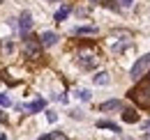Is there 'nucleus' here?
Wrapping results in <instances>:
<instances>
[{
  "label": "nucleus",
  "mask_w": 150,
  "mask_h": 140,
  "mask_svg": "<svg viewBox=\"0 0 150 140\" xmlns=\"http://www.w3.org/2000/svg\"><path fill=\"white\" fill-rule=\"evenodd\" d=\"M127 94H129V99L139 106V108L150 110V78H141V80H139V85H136V88H132Z\"/></svg>",
  "instance_id": "nucleus-1"
},
{
  "label": "nucleus",
  "mask_w": 150,
  "mask_h": 140,
  "mask_svg": "<svg viewBox=\"0 0 150 140\" xmlns=\"http://www.w3.org/2000/svg\"><path fill=\"white\" fill-rule=\"evenodd\" d=\"M148 71H150V53H146L143 57H139V60L134 62V67H132V71H129V78L139 80V78H143Z\"/></svg>",
  "instance_id": "nucleus-3"
},
{
  "label": "nucleus",
  "mask_w": 150,
  "mask_h": 140,
  "mask_svg": "<svg viewBox=\"0 0 150 140\" xmlns=\"http://www.w3.org/2000/svg\"><path fill=\"white\" fill-rule=\"evenodd\" d=\"M146 138H150V131H146Z\"/></svg>",
  "instance_id": "nucleus-20"
},
{
  "label": "nucleus",
  "mask_w": 150,
  "mask_h": 140,
  "mask_svg": "<svg viewBox=\"0 0 150 140\" xmlns=\"http://www.w3.org/2000/svg\"><path fill=\"white\" fill-rule=\"evenodd\" d=\"M76 94H79V99H81V101H90V92H88V90H79Z\"/></svg>",
  "instance_id": "nucleus-15"
},
{
  "label": "nucleus",
  "mask_w": 150,
  "mask_h": 140,
  "mask_svg": "<svg viewBox=\"0 0 150 140\" xmlns=\"http://www.w3.org/2000/svg\"><path fill=\"white\" fill-rule=\"evenodd\" d=\"M120 2V7H132L134 5V0H118Z\"/></svg>",
  "instance_id": "nucleus-18"
},
{
  "label": "nucleus",
  "mask_w": 150,
  "mask_h": 140,
  "mask_svg": "<svg viewBox=\"0 0 150 140\" xmlns=\"http://www.w3.org/2000/svg\"><path fill=\"white\" fill-rule=\"evenodd\" d=\"M46 120H49V122L53 124V122H58V115L53 113V110H49V113H46Z\"/></svg>",
  "instance_id": "nucleus-16"
},
{
  "label": "nucleus",
  "mask_w": 150,
  "mask_h": 140,
  "mask_svg": "<svg viewBox=\"0 0 150 140\" xmlns=\"http://www.w3.org/2000/svg\"><path fill=\"white\" fill-rule=\"evenodd\" d=\"M97 32V28H93V25H81V28H74V35H95Z\"/></svg>",
  "instance_id": "nucleus-13"
},
{
  "label": "nucleus",
  "mask_w": 150,
  "mask_h": 140,
  "mask_svg": "<svg viewBox=\"0 0 150 140\" xmlns=\"http://www.w3.org/2000/svg\"><path fill=\"white\" fill-rule=\"evenodd\" d=\"M56 138H65V133H62V131H51V133H42V136H39V140H56Z\"/></svg>",
  "instance_id": "nucleus-12"
},
{
  "label": "nucleus",
  "mask_w": 150,
  "mask_h": 140,
  "mask_svg": "<svg viewBox=\"0 0 150 140\" xmlns=\"http://www.w3.org/2000/svg\"><path fill=\"white\" fill-rule=\"evenodd\" d=\"M44 108H46V101H44V99H37V101H33V104L25 106L28 113H39V110H44Z\"/></svg>",
  "instance_id": "nucleus-10"
},
{
  "label": "nucleus",
  "mask_w": 150,
  "mask_h": 140,
  "mask_svg": "<svg viewBox=\"0 0 150 140\" xmlns=\"http://www.w3.org/2000/svg\"><path fill=\"white\" fill-rule=\"evenodd\" d=\"M122 120H125L127 124H136L139 122V113L132 110V108H125V110H122Z\"/></svg>",
  "instance_id": "nucleus-7"
},
{
  "label": "nucleus",
  "mask_w": 150,
  "mask_h": 140,
  "mask_svg": "<svg viewBox=\"0 0 150 140\" xmlns=\"http://www.w3.org/2000/svg\"><path fill=\"white\" fill-rule=\"evenodd\" d=\"M69 12H72V7H69V5H62V7L56 12V16H53V18H56V23H62L65 18L69 16Z\"/></svg>",
  "instance_id": "nucleus-9"
},
{
  "label": "nucleus",
  "mask_w": 150,
  "mask_h": 140,
  "mask_svg": "<svg viewBox=\"0 0 150 140\" xmlns=\"http://www.w3.org/2000/svg\"><path fill=\"white\" fill-rule=\"evenodd\" d=\"M95 83H97V85H109V74H104V71L97 74V76H95Z\"/></svg>",
  "instance_id": "nucleus-14"
},
{
  "label": "nucleus",
  "mask_w": 150,
  "mask_h": 140,
  "mask_svg": "<svg viewBox=\"0 0 150 140\" xmlns=\"http://www.w3.org/2000/svg\"><path fill=\"white\" fill-rule=\"evenodd\" d=\"M120 99H111V101H104V104L99 106V110H104V113H106V110H118V108H120Z\"/></svg>",
  "instance_id": "nucleus-11"
},
{
  "label": "nucleus",
  "mask_w": 150,
  "mask_h": 140,
  "mask_svg": "<svg viewBox=\"0 0 150 140\" xmlns=\"http://www.w3.org/2000/svg\"><path fill=\"white\" fill-rule=\"evenodd\" d=\"M0 2H2V0H0Z\"/></svg>",
  "instance_id": "nucleus-21"
},
{
  "label": "nucleus",
  "mask_w": 150,
  "mask_h": 140,
  "mask_svg": "<svg viewBox=\"0 0 150 140\" xmlns=\"http://www.w3.org/2000/svg\"><path fill=\"white\" fill-rule=\"evenodd\" d=\"M97 129H109L113 133H120V126L115 122H111V120H99V122H97Z\"/></svg>",
  "instance_id": "nucleus-8"
},
{
  "label": "nucleus",
  "mask_w": 150,
  "mask_h": 140,
  "mask_svg": "<svg viewBox=\"0 0 150 140\" xmlns=\"http://www.w3.org/2000/svg\"><path fill=\"white\" fill-rule=\"evenodd\" d=\"M79 64H81L83 69H95V67H97V57H95V55H81V57H79Z\"/></svg>",
  "instance_id": "nucleus-6"
},
{
  "label": "nucleus",
  "mask_w": 150,
  "mask_h": 140,
  "mask_svg": "<svg viewBox=\"0 0 150 140\" xmlns=\"http://www.w3.org/2000/svg\"><path fill=\"white\" fill-rule=\"evenodd\" d=\"M39 39H42V44H44V46L49 48V46H56L60 37H58L56 32H51V30H49V32H42V37H39Z\"/></svg>",
  "instance_id": "nucleus-5"
},
{
  "label": "nucleus",
  "mask_w": 150,
  "mask_h": 140,
  "mask_svg": "<svg viewBox=\"0 0 150 140\" xmlns=\"http://www.w3.org/2000/svg\"><path fill=\"white\" fill-rule=\"evenodd\" d=\"M30 28H33V16H30V12H23L21 18H19V32H21V37L30 35Z\"/></svg>",
  "instance_id": "nucleus-4"
},
{
  "label": "nucleus",
  "mask_w": 150,
  "mask_h": 140,
  "mask_svg": "<svg viewBox=\"0 0 150 140\" xmlns=\"http://www.w3.org/2000/svg\"><path fill=\"white\" fill-rule=\"evenodd\" d=\"M0 122H7V117H5V115H2V113H0Z\"/></svg>",
  "instance_id": "nucleus-19"
},
{
  "label": "nucleus",
  "mask_w": 150,
  "mask_h": 140,
  "mask_svg": "<svg viewBox=\"0 0 150 140\" xmlns=\"http://www.w3.org/2000/svg\"><path fill=\"white\" fill-rule=\"evenodd\" d=\"M42 39L39 37H33V35H25L23 37V53H25V57H30V60H39L42 57Z\"/></svg>",
  "instance_id": "nucleus-2"
},
{
  "label": "nucleus",
  "mask_w": 150,
  "mask_h": 140,
  "mask_svg": "<svg viewBox=\"0 0 150 140\" xmlns=\"http://www.w3.org/2000/svg\"><path fill=\"white\" fill-rule=\"evenodd\" d=\"M9 104H12V101H9V97H7V94H0V106H5V108H7Z\"/></svg>",
  "instance_id": "nucleus-17"
}]
</instances>
